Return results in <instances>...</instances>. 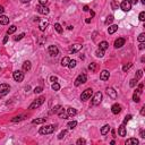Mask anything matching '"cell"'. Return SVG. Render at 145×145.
Wrapping results in <instances>:
<instances>
[{"mask_svg": "<svg viewBox=\"0 0 145 145\" xmlns=\"http://www.w3.org/2000/svg\"><path fill=\"white\" fill-rule=\"evenodd\" d=\"M55 28H56V31H57L59 34L63 33V27H61V25H60L59 23H56V24H55Z\"/></svg>", "mask_w": 145, "mask_h": 145, "instance_id": "cell-31", "label": "cell"}, {"mask_svg": "<svg viewBox=\"0 0 145 145\" xmlns=\"http://www.w3.org/2000/svg\"><path fill=\"white\" fill-rule=\"evenodd\" d=\"M83 10L84 12H88V6H84L83 7Z\"/></svg>", "mask_w": 145, "mask_h": 145, "instance_id": "cell-58", "label": "cell"}, {"mask_svg": "<svg viewBox=\"0 0 145 145\" xmlns=\"http://www.w3.org/2000/svg\"><path fill=\"white\" fill-rule=\"evenodd\" d=\"M118 6H119V5H118V2H117L116 0H112V1H111V8H112L114 10L118 9Z\"/></svg>", "mask_w": 145, "mask_h": 145, "instance_id": "cell-38", "label": "cell"}, {"mask_svg": "<svg viewBox=\"0 0 145 145\" xmlns=\"http://www.w3.org/2000/svg\"><path fill=\"white\" fill-rule=\"evenodd\" d=\"M142 77H143V70H137V71H136V74H135V79H137V81H138V79H141V78H142Z\"/></svg>", "mask_w": 145, "mask_h": 145, "instance_id": "cell-29", "label": "cell"}, {"mask_svg": "<svg viewBox=\"0 0 145 145\" xmlns=\"http://www.w3.org/2000/svg\"><path fill=\"white\" fill-rule=\"evenodd\" d=\"M117 30H118V25H111L109 26V28H108V33L109 34H114Z\"/></svg>", "mask_w": 145, "mask_h": 145, "instance_id": "cell-25", "label": "cell"}, {"mask_svg": "<svg viewBox=\"0 0 145 145\" xmlns=\"http://www.w3.org/2000/svg\"><path fill=\"white\" fill-rule=\"evenodd\" d=\"M141 114H142V116H144L145 114V107H143L142 109H141Z\"/></svg>", "mask_w": 145, "mask_h": 145, "instance_id": "cell-57", "label": "cell"}, {"mask_svg": "<svg viewBox=\"0 0 145 145\" xmlns=\"http://www.w3.org/2000/svg\"><path fill=\"white\" fill-rule=\"evenodd\" d=\"M42 91H43V87H42V86H38V87L34 88V93H35V94H39V93H41Z\"/></svg>", "mask_w": 145, "mask_h": 145, "instance_id": "cell-42", "label": "cell"}, {"mask_svg": "<svg viewBox=\"0 0 145 145\" xmlns=\"http://www.w3.org/2000/svg\"><path fill=\"white\" fill-rule=\"evenodd\" d=\"M141 2H142L143 5H145V0H141Z\"/></svg>", "mask_w": 145, "mask_h": 145, "instance_id": "cell-63", "label": "cell"}, {"mask_svg": "<svg viewBox=\"0 0 145 145\" xmlns=\"http://www.w3.org/2000/svg\"><path fill=\"white\" fill-rule=\"evenodd\" d=\"M118 135H119V136H121V137L126 136V127H125V125H124V124H122V125L118 128Z\"/></svg>", "mask_w": 145, "mask_h": 145, "instance_id": "cell-16", "label": "cell"}, {"mask_svg": "<svg viewBox=\"0 0 145 145\" xmlns=\"http://www.w3.org/2000/svg\"><path fill=\"white\" fill-rule=\"evenodd\" d=\"M45 122H47V118H38L32 121V124L34 125H40V124H45Z\"/></svg>", "mask_w": 145, "mask_h": 145, "instance_id": "cell-22", "label": "cell"}, {"mask_svg": "<svg viewBox=\"0 0 145 145\" xmlns=\"http://www.w3.org/2000/svg\"><path fill=\"white\" fill-rule=\"evenodd\" d=\"M31 61H28V60H26V61H24V63H23V70L24 71H30L31 70Z\"/></svg>", "mask_w": 145, "mask_h": 145, "instance_id": "cell-20", "label": "cell"}, {"mask_svg": "<svg viewBox=\"0 0 145 145\" xmlns=\"http://www.w3.org/2000/svg\"><path fill=\"white\" fill-rule=\"evenodd\" d=\"M56 128H57L56 125H45V126L40 128L39 133L41 135H48V134H52V133L56 130Z\"/></svg>", "mask_w": 145, "mask_h": 145, "instance_id": "cell-1", "label": "cell"}, {"mask_svg": "<svg viewBox=\"0 0 145 145\" xmlns=\"http://www.w3.org/2000/svg\"><path fill=\"white\" fill-rule=\"evenodd\" d=\"M48 25H49V22L48 20H45V19H43V20H40V24H39V28H40V31H45V28L48 27Z\"/></svg>", "mask_w": 145, "mask_h": 145, "instance_id": "cell-14", "label": "cell"}, {"mask_svg": "<svg viewBox=\"0 0 145 145\" xmlns=\"http://www.w3.org/2000/svg\"><path fill=\"white\" fill-rule=\"evenodd\" d=\"M39 2H40V5H42V6H47V5L49 4V0H39Z\"/></svg>", "mask_w": 145, "mask_h": 145, "instance_id": "cell-50", "label": "cell"}, {"mask_svg": "<svg viewBox=\"0 0 145 145\" xmlns=\"http://www.w3.org/2000/svg\"><path fill=\"white\" fill-rule=\"evenodd\" d=\"M23 116H17V117H14L13 119H12V122H17V121H20V120H23Z\"/></svg>", "mask_w": 145, "mask_h": 145, "instance_id": "cell-39", "label": "cell"}, {"mask_svg": "<svg viewBox=\"0 0 145 145\" xmlns=\"http://www.w3.org/2000/svg\"><path fill=\"white\" fill-rule=\"evenodd\" d=\"M77 126V121L76 120H73V121H69L68 122V128L69 129H73V128H75Z\"/></svg>", "mask_w": 145, "mask_h": 145, "instance_id": "cell-32", "label": "cell"}, {"mask_svg": "<svg viewBox=\"0 0 145 145\" xmlns=\"http://www.w3.org/2000/svg\"><path fill=\"white\" fill-rule=\"evenodd\" d=\"M16 30H17V27H16L15 25H12L9 28H8V31H7V35H10V34L15 33V32H16Z\"/></svg>", "mask_w": 145, "mask_h": 145, "instance_id": "cell-28", "label": "cell"}, {"mask_svg": "<svg viewBox=\"0 0 145 145\" xmlns=\"http://www.w3.org/2000/svg\"><path fill=\"white\" fill-rule=\"evenodd\" d=\"M66 111H67V114H68L69 117H73V116H76V114H77V110L74 109V108H68Z\"/></svg>", "mask_w": 145, "mask_h": 145, "instance_id": "cell-24", "label": "cell"}, {"mask_svg": "<svg viewBox=\"0 0 145 145\" xmlns=\"http://www.w3.org/2000/svg\"><path fill=\"white\" fill-rule=\"evenodd\" d=\"M7 41H8V36H5L4 41H2V42H4V44H6V43H7Z\"/></svg>", "mask_w": 145, "mask_h": 145, "instance_id": "cell-59", "label": "cell"}, {"mask_svg": "<svg viewBox=\"0 0 145 145\" xmlns=\"http://www.w3.org/2000/svg\"><path fill=\"white\" fill-rule=\"evenodd\" d=\"M125 42H126V40L124 38H119V39H117L116 41H114V48H121L124 44H125Z\"/></svg>", "mask_w": 145, "mask_h": 145, "instance_id": "cell-12", "label": "cell"}, {"mask_svg": "<svg viewBox=\"0 0 145 145\" xmlns=\"http://www.w3.org/2000/svg\"><path fill=\"white\" fill-rule=\"evenodd\" d=\"M36 10H38L39 14H41V15H48L49 14V8L47 6H42V5H39L36 6Z\"/></svg>", "mask_w": 145, "mask_h": 145, "instance_id": "cell-10", "label": "cell"}, {"mask_svg": "<svg viewBox=\"0 0 145 145\" xmlns=\"http://www.w3.org/2000/svg\"><path fill=\"white\" fill-rule=\"evenodd\" d=\"M25 36V34L24 33H20L19 35H17V36H15V41H19V40H22V39Z\"/></svg>", "mask_w": 145, "mask_h": 145, "instance_id": "cell-46", "label": "cell"}, {"mask_svg": "<svg viewBox=\"0 0 145 145\" xmlns=\"http://www.w3.org/2000/svg\"><path fill=\"white\" fill-rule=\"evenodd\" d=\"M133 101L136 102V103H138V102H139V94H138V93H136V92H135V93L133 94Z\"/></svg>", "mask_w": 145, "mask_h": 145, "instance_id": "cell-35", "label": "cell"}, {"mask_svg": "<svg viewBox=\"0 0 145 145\" xmlns=\"http://www.w3.org/2000/svg\"><path fill=\"white\" fill-rule=\"evenodd\" d=\"M44 42H45V38H44V36H41V38L39 39V44H40V45H42Z\"/></svg>", "mask_w": 145, "mask_h": 145, "instance_id": "cell-52", "label": "cell"}, {"mask_svg": "<svg viewBox=\"0 0 145 145\" xmlns=\"http://www.w3.org/2000/svg\"><path fill=\"white\" fill-rule=\"evenodd\" d=\"M68 67H69L70 69H73V68H75L76 67V60H69V63H68Z\"/></svg>", "mask_w": 145, "mask_h": 145, "instance_id": "cell-37", "label": "cell"}, {"mask_svg": "<svg viewBox=\"0 0 145 145\" xmlns=\"http://www.w3.org/2000/svg\"><path fill=\"white\" fill-rule=\"evenodd\" d=\"M86 143V141L84 138H79V139H77V142H76V144L77 145H81V144H85Z\"/></svg>", "mask_w": 145, "mask_h": 145, "instance_id": "cell-47", "label": "cell"}, {"mask_svg": "<svg viewBox=\"0 0 145 145\" xmlns=\"http://www.w3.org/2000/svg\"><path fill=\"white\" fill-rule=\"evenodd\" d=\"M114 22V16L112 15H110V16H108L107 19H106V25H109V24H111Z\"/></svg>", "mask_w": 145, "mask_h": 145, "instance_id": "cell-36", "label": "cell"}, {"mask_svg": "<svg viewBox=\"0 0 145 145\" xmlns=\"http://www.w3.org/2000/svg\"><path fill=\"white\" fill-rule=\"evenodd\" d=\"M139 135H141V137H143V138H144V137H145V132H144V130H143V129L141 130V133H139Z\"/></svg>", "mask_w": 145, "mask_h": 145, "instance_id": "cell-55", "label": "cell"}, {"mask_svg": "<svg viewBox=\"0 0 145 145\" xmlns=\"http://www.w3.org/2000/svg\"><path fill=\"white\" fill-rule=\"evenodd\" d=\"M44 101H45V98H44V96H41V98L36 99L35 101L33 102L31 106H30V108H28V109H36V108L41 107V106L44 103Z\"/></svg>", "mask_w": 145, "mask_h": 145, "instance_id": "cell-3", "label": "cell"}, {"mask_svg": "<svg viewBox=\"0 0 145 145\" xmlns=\"http://www.w3.org/2000/svg\"><path fill=\"white\" fill-rule=\"evenodd\" d=\"M95 55H96V57L102 58L103 56H104V51H103V50H100V49H99V50H98L96 52H95Z\"/></svg>", "mask_w": 145, "mask_h": 145, "instance_id": "cell-40", "label": "cell"}, {"mask_svg": "<svg viewBox=\"0 0 145 145\" xmlns=\"http://www.w3.org/2000/svg\"><path fill=\"white\" fill-rule=\"evenodd\" d=\"M20 1H22L23 4H27V2H30L31 0H20Z\"/></svg>", "mask_w": 145, "mask_h": 145, "instance_id": "cell-61", "label": "cell"}, {"mask_svg": "<svg viewBox=\"0 0 145 145\" xmlns=\"http://www.w3.org/2000/svg\"><path fill=\"white\" fill-rule=\"evenodd\" d=\"M86 79H87V77L85 74H81V75L77 76V78L75 79V86H78V85H81V84H84V83H86Z\"/></svg>", "mask_w": 145, "mask_h": 145, "instance_id": "cell-6", "label": "cell"}, {"mask_svg": "<svg viewBox=\"0 0 145 145\" xmlns=\"http://www.w3.org/2000/svg\"><path fill=\"white\" fill-rule=\"evenodd\" d=\"M132 66H133V63H128V65H125V66L122 67V70H124V71H127V70L129 69V68H130Z\"/></svg>", "mask_w": 145, "mask_h": 145, "instance_id": "cell-48", "label": "cell"}, {"mask_svg": "<svg viewBox=\"0 0 145 145\" xmlns=\"http://www.w3.org/2000/svg\"><path fill=\"white\" fill-rule=\"evenodd\" d=\"M69 60H70V59L68 57H63V59H61V66H63V67H68Z\"/></svg>", "mask_w": 145, "mask_h": 145, "instance_id": "cell-26", "label": "cell"}, {"mask_svg": "<svg viewBox=\"0 0 145 145\" xmlns=\"http://www.w3.org/2000/svg\"><path fill=\"white\" fill-rule=\"evenodd\" d=\"M108 47H109V44H108L107 41H102V42H100V44H99V49H100V50H103V51L107 50Z\"/></svg>", "mask_w": 145, "mask_h": 145, "instance_id": "cell-23", "label": "cell"}, {"mask_svg": "<svg viewBox=\"0 0 145 145\" xmlns=\"http://www.w3.org/2000/svg\"><path fill=\"white\" fill-rule=\"evenodd\" d=\"M125 144L126 145H137L138 144V139L137 138H129L125 142Z\"/></svg>", "mask_w": 145, "mask_h": 145, "instance_id": "cell-21", "label": "cell"}, {"mask_svg": "<svg viewBox=\"0 0 145 145\" xmlns=\"http://www.w3.org/2000/svg\"><path fill=\"white\" fill-rule=\"evenodd\" d=\"M58 114H59V117L63 118V119H68V118H69V116H68V114H67V111L63 110V108L60 109V111L58 112Z\"/></svg>", "mask_w": 145, "mask_h": 145, "instance_id": "cell-18", "label": "cell"}, {"mask_svg": "<svg viewBox=\"0 0 145 145\" xmlns=\"http://www.w3.org/2000/svg\"><path fill=\"white\" fill-rule=\"evenodd\" d=\"M92 94H93V90L92 88H86L82 93V95H81V100L82 101H87V100L91 99Z\"/></svg>", "mask_w": 145, "mask_h": 145, "instance_id": "cell-2", "label": "cell"}, {"mask_svg": "<svg viewBox=\"0 0 145 145\" xmlns=\"http://www.w3.org/2000/svg\"><path fill=\"white\" fill-rule=\"evenodd\" d=\"M81 49H82V45H81V44H74V45L70 47L69 51L71 52V53H75V52H77V51H79Z\"/></svg>", "mask_w": 145, "mask_h": 145, "instance_id": "cell-17", "label": "cell"}, {"mask_svg": "<svg viewBox=\"0 0 145 145\" xmlns=\"http://www.w3.org/2000/svg\"><path fill=\"white\" fill-rule=\"evenodd\" d=\"M10 91V86L8 84H0V99L7 95Z\"/></svg>", "mask_w": 145, "mask_h": 145, "instance_id": "cell-4", "label": "cell"}, {"mask_svg": "<svg viewBox=\"0 0 145 145\" xmlns=\"http://www.w3.org/2000/svg\"><path fill=\"white\" fill-rule=\"evenodd\" d=\"M120 8L124 10V12H129L132 9V4L129 2V0H124L121 4H120Z\"/></svg>", "mask_w": 145, "mask_h": 145, "instance_id": "cell-8", "label": "cell"}, {"mask_svg": "<svg viewBox=\"0 0 145 145\" xmlns=\"http://www.w3.org/2000/svg\"><path fill=\"white\" fill-rule=\"evenodd\" d=\"M137 40H138L139 42H144L145 41V34L144 33H141L138 35V38H137Z\"/></svg>", "mask_w": 145, "mask_h": 145, "instance_id": "cell-41", "label": "cell"}, {"mask_svg": "<svg viewBox=\"0 0 145 145\" xmlns=\"http://www.w3.org/2000/svg\"><path fill=\"white\" fill-rule=\"evenodd\" d=\"M9 23V18L6 15H0V24L1 25H7Z\"/></svg>", "mask_w": 145, "mask_h": 145, "instance_id": "cell-19", "label": "cell"}, {"mask_svg": "<svg viewBox=\"0 0 145 145\" xmlns=\"http://www.w3.org/2000/svg\"><path fill=\"white\" fill-rule=\"evenodd\" d=\"M109 130H110V126L109 125H104L101 128V134L102 135H107L108 133H109Z\"/></svg>", "mask_w": 145, "mask_h": 145, "instance_id": "cell-27", "label": "cell"}, {"mask_svg": "<svg viewBox=\"0 0 145 145\" xmlns=\"http://www.w3.org/2000/svg\"><path fill=\"white\" fill-rule=\"evenodd\" d=\"M142 90H143V84L141 83V84L138 85V87H137V90H136V93L141 94V93H142Z\"/></svg>", "mask_w": 145, "mask_h": 145, "instance_id": "cell-49", "label": "cell"}, {"mask_svg": "<svg viewBox=\"0 0 145 145\" xmlns=\"http://www.w3.org/2000/svg\"><path fill=\"white\" fill-rule=\"evenodd\" d=\"M13 77L16 82H22L24 79V73L20 71V70H16V71H14Z\"/></svg>", "mask_w": 145, "mask_h": 145, "instance_id": "cell-7", "label": "cell"}, {"mask_svg": "<svg viewBox=\"0 0 145 145\" xmlns=\"http://www.w3.org/2000/svg\"><path fill=\"white\" fill-rule=\"evenodd\" d=\"M102 101V93L101 92H96L93 96V99H92V106H98V104H100Z\"/></svg>", "mask_w": 145, "mask_h": 145, "instance_id": "cell-5", "label": "cell"}, {"mask_svg": "<svg viewBox=\"0 0 145 145\" xmlns=\"http://www.w3.org/2000/svg\"><path fill=\"white\" fill-rule=\"evenodd\" d=\"M111 111H112V114H120V111H121V106H120V104H118V103H114V106L111 107Z\"/></svg>", "mask_w": 145, "mask_h": 145, "instance_id": "cell-13", "label": "cell"}, {"mask_svg": "<svg viewBox=\"0 0 145 145\" xmlns=\"http://www.w3.org/2000/svg\"><path fill=\"white\" fill-rule=\"evenodd\" d=\"M4 12H5V9H4V7H2V6H0V14H2V13H4Z\"/></svg>", "mask_w": 145, "mask_h": 145, "instance_id": "cell-60", "label": "cell"}, {"mask_svg": "<svg viewBox=\"0 0 145 145\" xmlns=\"http://www.w3.org/2000/svg\"><path fill=\"white\" fill-rule=\"evenodd\" d=\"M85 22H86V23H91V19H90V18H87V19H86V20H85Z\"/></svg>", "mask_w": 145, "mask_h": 145, "instance_id": "cell-62", "label": "cell"}, {"mask_svg": "<svg viewBox=\"0 0 145 145\" xmlns=\"http://www.w3.org/2000/svg\"><path fill=\"white\" fill-rule=\"evenodd\" d=\"M129 2H130L132 5H136V4L138 2V0H129Z\"/></svg>", "mask_w": 145, "mask_h": 145, "instance_id": "cell-56", "label": "cell"}, {"mask_svg": "<svg viewBox=\"0 0 145 145\" xmlns=\"http://www.w3.org/2000/svg\"><path fill=\"white\" fill-rule=\"evenodd\" d=\"M52 90L53 91H59L60 90V85H59V83H57V82H55V83H52Z\"/></svg>", "mask_w": 145, "mask_h": 145, "instance_id": "cell-33", "label": "cell"}, {"mask_svg": "<svg viewBox=\"0 0 145 145\" xmlns=\"http://www.w3.org/2000/svg\"><path fill=\"white\" fill-rule=\"evenodd\" d=\"M107 93H108V95L112 99V100H116V99H117V92H116L112 87H108L107 88Z\"/></svg>", "mask_w": 145, "mask_h": 145, "instance_id": "cell-11", "label": "cell"}, {"mask_svg": "<svg viewBox=\"0 0 145 145\" xmlns=\"http://www.w3.org/2000/svg\"><path fill=\"white\" fill-rule=\"evenodd\" d=\"M132 118H133L132 114H128V116H126V117H125V119H124V125H126L127 122H128L129 120L132 119Z\"/></svg>", "mask_w": 145, "mask_h": 145, "instance_id": "cell-44", "label": "cell"}, {"mask_svg": "<svg viewBox=\"0 0 145 145\" xmlns=\"http://www.w3.org/2000/svg\"><path fill=\"white\" fill-rule=\"evenodd\" d=\"M66 134H67V130H63V132L60 133L59 135H58V138H59V139H63V137H65V135H66Z\"/></svg>", "mask_w": 145, "mask_h": 145, "instance_id": "cell-45", "label": "cell"}, {"mask_svg": "<svg viewBox=\"0 0 145 145\" xmlns=\"http://www.w3.org/2000/svg\"><path fill=\"white\" fill-rule=\"evenodd\" d=\"M139 20H141V22H144L145 20V13L144 12H142V13L139 14Z\"/></svg>", "mask_w": 145, "mask_h": 145, "instance_id": "cell-51", "label": "cell"}, {"mask_svg": "<svg viewBox=\"0 0 145 145\" xmlns=\"http://www.w3.org/2000/svg\"><path fill=\"white\" fill-rule=\"evenodd\" d=\"M136 84H137V79L133 78L132 81H130V83H129V86H130V87H135V86H136Z\"/></svg>", "mask_w": 145, "mask_h": 145, "instance_id": "cell-43", "label": "cell"}, {"mask_svg": "<svg viewBox=\"0 0 145 145\" xmlns=\"http://www.w3.org/2000/svg\"><path fill=\"white\" fill-rule=\"evenodd\" d=\"M60 109H61V106L60 104H57V106H55V107L52 108V114H58L59 111H60Z\"/></svg>", "mask_w": 145, "mask_h": 145, "instance_id": "cell-30", "label": "cell"}, {"mask_svg": "<svg viewBox=\"0 0 145 145\" xmlns=\"http://www.w3.org/2000/svg\"><path fill=\"white\" fill-rule=\"evenodd\" d=\"M88 69L91 70L92 73H94L95 69H96V63H90V66H88Z\"/></svg>", "mask_w": 145, "mask_h": 145, "instance_id": "cell-34", "label": "cell"}, {"mask_svg": "<svg viewBox=\"0 0 145 145\" xmlns=\"http://www.w3.org/2000/svg\"><path fill=\"white\" fill-rule=\"evenodd\" d=\"M144 48H145V43H144V42H141V44H139V49H141V50H143Z\"/></svg>", "mask_w": 145, "mask_h": 145, "instance_id": "cell-54", "label": "cell"}, {"mask_svg": "<svg viewBox=\"0 0 145 145\" xmlns=\"http://www.w3.org/2000/svg\"><path fill=\"white\" fill-rule=\"evenodd\" d=\"M50 81H51V82H53V83L57 82V77H56V76H51V77H50Z\"/></svg>", "mask_w": 145, "mask_h": 145, "instance_id": "cell-53", "label": "cell"}, {"mask_svg": "<svg viewBox=\"0 0 145 145\" xmlns=\"http://www.w3.org/2000/svg\"><path fill=\"white\" fill-rule=\"evenodd\" d=\"M48 52H49V55H50L51 57H57L58 55H59V49H58L56 45H50L48 48Z\"/></svg>", "mask_w": 145, "mask_h": 145, "instance_id": "cell-9", "label": "cell"}, {"mask_svg": "<svg viewBox=\"0 0 145 145\" xmlns=\"http://www.w3.org/2000/svg\"><path fill=\"white\" fill-rule=\"evenodd\" d=\"M109 77H110V73L108 70H102L101 75H100V79L101 81H107V79H109Z\"/></svg>", "mask_w": 145, "mask_h": 145, "instance_id": "cell-15", "label": "cell"}]
</instances>
